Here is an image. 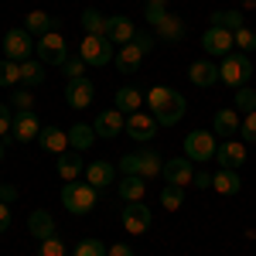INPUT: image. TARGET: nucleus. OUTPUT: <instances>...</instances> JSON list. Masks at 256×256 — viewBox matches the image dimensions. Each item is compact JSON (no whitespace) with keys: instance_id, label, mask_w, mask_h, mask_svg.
Returning a JSON list of instances; mask_svg holds the SVG:
<instances>
[{"instance_id":"obj_16","label":"nucleus","mask_w":256,"mask_h":256,"mask_svg":"<svg viewBox=\"0 0 256 256\" xmlns=\"http://www.w3.org/2000/svg\"><path fill=\"white\" fill-rule=\"evenodd\" d=\"M137 34V24L126 18V14H113V18H106V38L113 41V44H130Z\"/></svg>"},{"instance_id":"obj_24","label":"nucleus","mask_w":256,"mask_h":256,"mask_svg":"<svg viewBox=\"0 0 256 256\" xmlns=\"http://www.w3.org/2000/svg\"><path fill=\"white\" fill-rule=\"evenodd\" d=\"M38 144L48 154H65L68 150V130H62V126H41Z\"/></svg>"},{"instance_id":"obj_19","label":"nucleus","mask_w":256,"mask_h":256,"mask_svg":"<svg viewBox=\"0 0 256 256\" xmlns=\"http://www.w3.org/2000/svg\"><path fill=\"white\" fill-rule=\"evenodd\" d=\"M188 82L198 86V89H212L218 82V65H212V62H205V58L192 62L188 65Z\"/></svg>"},{"instance_id":"obj_21","label":"nucleus","mask_w":256,"mask_h":256,"mask_svg":"<svg viewBox=\"0 0 256 256\" xmlns=\"http://www.w3.org/2000/svg\"><path fill=\"white\" fill-rule=\"evenodd\" d=\"M24 31L34 38H44V34H52V31H58V18H52V14H44V10H28V18H24Z\"/></svg>"},{"instance_id":"obj_45","label":"nucleus","mask_w":256,"mask_h":256,"mask_svg":"<svg viewBox=\"0 0 256 256\" xmlns=\"http://www.w3.org/2000/svg\"><path fill=\"white\" fill-rule=\"evenodd\" d=\"M134 44H137L144 55H150V52H154V38H150V34H144V31H137V34H134Z\"/></svg>"},{"instance_id":"obj_1","label":"nucleus","mask_w":256,"mask_h":256,"mask_svg":"<svg viewBox=\"0 0 256 256\" xmlns=\"http://www.w3.org/2000/svg\"><path fill=\"white\" fill-rule=\"evenodd\" d=\"M147 106H150V113L158 120V126H174L188 113V99L178 89H171V86H154L147 92Z\"/></svg>"},{"instance_id":"obj_50","label":"nucleus","mask_w":256,"mask_h":256,"mask_svg":"<svg viewBox=\"0 0 256 256\" xmlns=\"http://www.w3.org/2000/svg\"><path fill=\"white\" fill-rule=\"evenodd\" d=\"M0 160H4V140H0Z\"/></svg>"},{"instance_id":"obj_20","label":"nucleus","mask_w":256,"mask_h":256,"mask_svg":"<svg viewBox=\"0 0 256 256\" xmlns=\"http://www.w3.org/2000/svg\"><path fill=\"white\" fill-rule=\"evenodd\" d=\"M239 126H242V120H239V113L232 110V106H226V110H218L216 116H212V134L216 137H236Z\"/></svg>"},{"instance_id":"obj_7","label":"nucleus","mask_w":256,"mask_h":256,"mask_svg":"<svg viewBox=\"0 0 256 256\" xmlns=\"http://www.w3.org/2000/svg\"><path fill=\"white\" fill-rule=\"evenodd\" d=\"M34 52H38V62H41V65H65V58H68L65 34H62V31H52V34L38 38Z\"/></svg>"},{"instance_id":"obj_13","label":"nucleus","mask_w":256,"mask_h":256,"mask_svg":"<svg viewBox=\"0 0 256 256\" xmlns=\"http://www.w3.org/2000/svg\"><path fill=\"white\" fill-rule=\"evenodd\" d=\"M160 178H164V184H192V178H195V160L188 158H171L164 160V171H160Z\"/></svg>"},{"instance_id":"obj_33","label":"nucleus","mask_w":256,"mask_h":256,"mask_svg":"<svg viewBox=\"0 0 256 256\" xmlns=\"http://www.w3.org/2000/svg\"><path fill=\"white\" fill-rule=\"evenodd\" d=\"M168 14H171V10H168V0H144V20H147L150 28H158Z\"/></svg>"},{"instance_id":"obj_14","label":"nucleus","mask_w":256,"mask_h":256,"mask_svg":"<svg viewBox=\"0 0 256 256\" xmlns=\"http://www.w3.org/2000/svg\"><path fill=\"white\" fill-rule=\"evenodd\" d=\"M216 160L218 168H229V171H239L242 164H246V144H239V140H222L216 147Z\"/></svg>"},{"instance_id":"obj_9","label":"nucleus","mask_w":256,"mask_h":256,"mask_svg":"<svg viewBox=\"0 0 256 256\" xmlns=\"http://www.w3.org/2000/svg\"><path fill=\"white\" fill-rule=\"evenodd\" d=\"M4 55L10 62H28L34 55V38L24 31V28H10L4 34Z\"/></svg>"},{"instance_id":"obj_23","label":"nucleus","mask_w":256,"mask_h":256,"mask_svg":"<svg viewBox=\"0 0 256 256\" xmlns=\"http://www.w3.org/2000/svg\"><path fill=\"white\" fill-rule=\"evenodd\" d=\"M55 168H58L62 181H79V174L86 171V160H82L79 150H65V154H58V160H55Z\"/></svg>"},{"instance_id":"obj_37","label":"nucleus","mask_w":256,"mask_h":256,"mask_svg":"<svg viewBox=\"0 0 256 256\" xmlns=\"http://www.w3.org/2000/svg\"><path fill=\"white\" fill-rule=\"evenodd\" d=\"M20 82V62H10V58H0V86L10 89Z\"/></svg>"},{"instance_id":"obj_12","label":"nucleus","mask_w":256,"mask_h":256,"mask_svg":"<svg viewBox=\"0 0 256 256\" xmlns=\"http://www.w3.org/2000/svg\"><path fill=\"white\" fill-rule=\"evenodd\" d=\"M92 130H96V137L113 140V137H120V134H126V116L120 113L116 106H113V110H102L96 116V123H92Z\"/></svg>"},{"instance_id":"obj_27","label":"nucleus","mask_w":256,"mask_h":256,"mask_svg":"<svg viewBox=\"0 0 256 256\" xmlns=\"http://www.w3.org/2000/svg\"><path fill=\"white\" fill-rule=\"evenodd\" d=\"M140 102H144V92H140L137 86H120L116 89V110L123 113V116L140 113Z\"/></svg>"},{"instance_id":"obj_44","label":"nucleus","mask_w":256,"mask_h":256,"mask_svg":"<svg viewBox=\"0 0 256 256\" xmlns=\"http://www.w3.org/2000/svg\"><path fill=\"white\" fill-rule=\"evenodd\" d=\"M10 126H14V113H10V106L0 102V140L10 134Z\"/></svg>"},{"instance_id":"obj_3","label":"nucleus","mask_w":256,"mask_h":256,"mask_svg":"<svg viewBox=\"0 0 256 256\" xmlns=\"http://www.w3.org/2000/svg\"><path fill=\"white\" fill-rule=\"evenodd\" d=\"M164 171V158L158 150H134L120 158V174H140V178H158Z\"/></svg>"},{"instance_id":"obj_32","label":"nucleus","mask_w":256,"mask_h":256,"mask_svg":"<svg viewBox=\"0 0 256 256\" xmlns=\"http://www.w3.org/2000/svg\"><path fill=\"white\" fill-rule=\"evenodd\" d=\"M20 82H24L28 89H34V86H41V82H44V65H41L38 58H28V62H20Z\"/></svg>"},{"instance_id":"obj_41","label":"nucleus","mask_w":256,"mask_h":256,"mask_svg":"<svg viewBox=\"0 0 256 256\" xmlns=\"http://www.w3.org/2000/svg\"><path fill=\"white\" fill-rule=\"evenodd\" d=\"M232 41H236V52H256V34L250 31V28H239L236 34H232Z\"/></svg>"},{"instance_id":"obj_47","label":"nucleus","mask_w":256,"mask_h":256,"mask_svg":"<svg viewBox=\"0 0 256 256\" xmlns=\"http://www.w3.org/2000/svg\"><path fill=\"white\" fill-rule=\"evenodd\" d=\"M192 184H195V188H212V174H208V171L202 168V171H195V178H192Z\"/></svg>"},{"instance_id":"obj_48","label":"nucleus","mask_w":256,"mask_h":256,"mask_svg":"<svg viewBox=\"0 0 256 256\" xmlns=\"http://www.w3.org/2000/svg\"><path fill=\"white\" fill-rule=\"evenodd\" d=\"M7 229H10V205H4V202H0V236H4Z\"/></svg>"},{"instance_id":"obj_34","label":"nucleus","mask_w":256,"mask_h":256,"mask_svg":"<svg viewBox=\"0 0 256 256\" xmlns=\"http://www.w3.org/2000/svg\"><path fill=\"white\" fill-rule=\"evenodd\" d=\"M82 31L86 34H106V18L99 14L96 7H86L82 10Z\"/></svg>"},{"instance_id":"obj_42","label":"nucleus","mask_w":256,"mask_h":256,"mask_svg":"<svg viewBox=\"0 0 256 256\" xmlns=\"http://www.w3.org/2000/svg\"><path fill=\"white\" fill-rule=\"evenodd\" d=\"M62 72H65L68 79H82V76H86V62H82L79 55H68L65 65H62Z\"/></svg>"},{"instance_id":"obj_31","label":"nucleus","mask_w":256,"mask_h":256,"mask_svg":"<svg viewBox=\"0 0 256 256\" xmlns=\"http://www.w3.org/2000/svg\"><path fill=\"white\" fill-rule=\"evenodd\" d=\"M212 24L216 28H226V31H232L236 34L239 28H246V20H242V10H212Z\"/></svg>"},{"instance_id":"obj_22","label":"nucleus","mask_w":256,"mask_h":256,"mask_svg":"<svg viewBox=\"0 0 256 256\" xmlns=\"http://www.w3.org/2000/svg\"><path fill=\"white\" fill-rule=\"evenodd\" d=\"M28 232L34 239H52L55 236V216H52L48 208H34V212L28 216Z\"/></svg>"},{"instance_id":"obj_40","label":"nucleus","mask_w":256,"mask_h":256,"mask_svg":"<svg viewBox=\"0 0 256 256\" xmlns=\"http://www.w3.org/2000/svg\"><path fill=\"white\" fill-rule=\"evenodd\" d=\"M38 256H68V250H65V239H58V236L41 239V242H38Z\"/></svg>"},{"instance_id":"obj_4","label":"nucleus","mask_w":256,"mask_h":256,"mask_svg":"<svg viewBox=\"0 0 256 256\" xmlns=\"http://www.w3.org/2000/svg\"><path fill=\"white\" fill-rule=\"evenodd\" d=\"M79 58L86 65H92V68H102V65H110V62L116 58V44L106 34H86L79 44Z\"/></svg>"},{"instance_id":"obj_5","label":"nucleus","mask_w":256,"mask_h":256,"mask_svg":"<svg viewBox=\"0 0 256 256\" xmlns=\"http://www.w3.org/2000/svg\"><path fill=\"white\" fill-rule=\"evenodd\" d=\"M62 205H65V212H72V216H86V212H92V205H96V188L86 181H65V188H62Z\"/></svg>"},{"instance_id":"obj_2","label":"nucleus","mask_w":256,"mask_h":256,"mask_svg":"<svg viewBox=\"0 0 256 256\" xmlns=\"http://www.w3.org/2000/svg\"><path fill=\"white\" fill-rule=\"evenodd\" d=\"M253 79V58L246 52H229L218 65V82H226L229 89H242Z\"/></svg>"},{"instance_id":"obj_17","label":"nucleus","mask_w":256,"mask_h":256,"mask_svg":"<svg viewBox=\"0 0 256 256\" xmlns=\"http://www.w3.org/2000/svg\"><path fill=\"white\" fill-rule=\"evenodd\" d=\"M116 174L120 168L113 164V160H92L89 168H86V181L92 184V188H110V184H116Z\"/></svg>"},{"instance_id":"obj_10","label":"nucleus","mask_w":256,"mask_h":256,"mask_svg":"<svg viewBox=\"0 0 256 256\" xmlns=\"http://www.w3.org/2000/svg\"><path fill=\"white\" fill-rule=\"evenodd\" d=\"M202 48H205L208 55H218V58H226L229 52H236L232 31H226V28H216V24H208V28H205V34H202Z\"/></svg>"},{"instance_id":"obj_30","label":"nucleus","mask_w":256,"mask_h":256,"mask_svg":"<svg viewBox=\"0 0 256 256\" xmlns=\"http://www.w3.org/2000/svg\"><path fill=\"white\" fill-rule=\"evenodd\" d=\"M184 31H188V28H184V20L178 18V14H168V18L158 24V38H164V41H181Z\"/></svg>"},{"instance_id":"obj_6","label":"nucleus","mask_w":256,"mask_h":256,"mask_svg":"<svg viewBox=\"0 0 256 256\" xmlns=\"http://www.w3.org/2000/svg\"><path fill=\"white\" fill-rule=\"evenodd\" d=\"M216 134L212 130H192L188 137H184V158L188 160H198V164H205V160H216Z\"/></svg>"},{"instance_id":"obj_29","label":"nucleus","mask_w":256,"mask_h":256,"mask_svg":"<svg viewBox=\"0 0 256 256\" xmlns=\"http://www.w3.org/2000/svg\"><path fill=\"white\" fill-rule=\"evenodd\" d=\"M212 188H216L218 195H239V192H242L239 171H229V168H222L218 174H212Z\"/></svg>"},{"instance_id":"obj_46","label":"nucleus","mask_w":256,"mask_h":256,"mask_svg":"<svg viewBox=\"0 0 256 256\" xmlns=\"http://www.w3.org/2000/svg\"><path fill=\"white\" fill-rule=\"evenodd\" d=\"M0 202H4V205H14V202H18V188H14V184H0Z\"/></svg>"},{"instance_id":"obj_43","label":"nucleus","mask_w":256,"mask_h":256,"mask_svg":"<svg viewBox=\"0 0 256 256\" xmlns=\"http://www.w3.org/2000/svg\"><path fill=\"white\" fill-rule=\"evenodd\" d=\"M239 134H242V140H246V144H256V110H253V113H246L242 126H239Z\"/></svg>"},{"instance_id":"obj_18","label":"nucleus","mask_w":256,"mask_h":256,"mask_svg":"<svg viewBox=\"0 0 256 256\" xmlns=\"http://www.w3.org/2000/svg\"><path fill=\"white\" fill-rule=\"evenodd\" d=\"M41 134V123H38V113H14V126H10V137L18 144H31L38 140Z\"/></svg>"},{"instance_id":"obj_25","label":"nucleus","mask_w":256,"mask_h":256,"mask_svg":"<svg viewBox=\"0 0 256 256\" xmlns=\"http://www.w3.org/2000/svg\"><path fill=\"white\" fill-rule=\"evenodd\" d=\"M113 62H116V68L123 72V76H137L140 62H144V52L130 41V44H120V48H116V58H113Z\"/></svg>"},{"instance_id":"obj_15","label":"nucleus","mask_w":256,"mask_h":256,"mask_svg":"<svg viewBox=\"0 0 256 256\" xmlns=\"http://www.w3.org/2000/svg\"><path fill=\"white\" fill-rule=\"evenodd\" d=\"M126 134L134 140H140V144H147V140H154V134H158V120H154V113H130L126 116Z\"/></svg>"},{"instance_id":"obj_11","label":"nucleus","mask_w":256,"mask_h":256,"mask_svg":"<svg viewBox=\"0 0 256 256\" xmlns=\"http://www.w3.org/2000/svg\"><path fill=\"white\" fill-rule=\"evenodd\" d=\"M92 99H96V86L92 79H68L65 86V102L72 106V110H86V106H92Z\"/></svg>"},{"instance_id":"obj_36","label":"nucleus","mask_w":256,"mask_h":256,"mask_svg":"<svg viewBox=\"0 0 256 256\" xmlns=\"http://www.w3.org/2000/svg\"><path fill=\"white\" fill-rule=\"evenodd\" d=\"M232 110L236 113H253L256 110V89H250V86H242V89H236V99H232Z\"/></svg>"},{"instance_id":"obj_49","label":"nucleus","mask_w":256,"mask_h":256,"mask_svg":"<svg viewBox=\"0 0 256 256\" xmlns=\"http://www.w3.org/2000/svg\"><path fill=\"white\" fill-rule=\"evenodd\" d=\"M106 256H134V250H130L126 242H116V246H110V250H106Z\"/></svg>"},{"instance_id":"obj_28","label":"nucleus","mask_w":256,"mask_h":256,"mask_svg":"<svg viewBox=\"0 0 256 256\" xmlns=\"http://www.w3.org/2000/svg\"><path fill=\"white\" fill-rule=\"evenodd\" d=\"M92 140H96V130H92V123H72L68 126V147L72 150H89L92 147Z\"/></svg>"},{"instance_id":"obj_8","label":"nucleus","mask_w":256,"mask_h":256,"mask_svg":"<svg viewBox=\"0 0 256 256\" xmlns=\"http://www.w3.org/2000/svg\"><path fill=\"white\" fill-rule=\"evenodd\" d=\"M120 222H123V229L130 232V236H144L147 229H150V208L144 205V202H123V212H120Z\"/></svg>"},{"instance_id":"obj_35","label":"nucleus","mask_w":256,"mask_h":256,"mask_svg":"<svg viewBox=\"0 0 256 256\" xmlns=\"http://www.w3.org/2000/svg\"><path fill=\"white\" fill-rule=\"evenodd\" d=\"M160 205H164L168 212H178V208L184 205V188H181V184H164V188H160Z\"/></svg>"},{"instance_id":"obj_26","label":"nucleus","mask_w":256,"mask_h":256,"mask_svg":"<svg viewBox=\"0 0 256 256\" xmlns=\"http://www.w3.org/2000/svg\"><path fill=\"white\" fill-rule=\"evenodd\" d=\"M120 202H144L147 195V178L140 174H120Z\"/></svg>"},{"instance_id":"obj_39","label":"nucleus","mask_w":256,"mask_h":256,"mask_svg":"<svg viewBox=\"0 0 256 256\" xmlns=\"http://www.w3.org/2000/svg\"><path fill=\"white\" fill-rule=\"evenodd\" d=\"M106 250H110V246H102V242H99V239H79V246H76V250H72V256H106Z\"/></svg>"},{"instance_id":"obj_38","label":"nucleus","mask_w":256,"mask_h":256,"mask_svg":"<svg viewBox=\"0 0 256 256\" xmlns=\"http://www.w3.org/2000/svg\"><path fill=\"white\" fill-rule=\"evenodd\" d=\"M10 110L14 113H34V96L28 89H14L10 92Z\"/></svg>"}]
</instances>
